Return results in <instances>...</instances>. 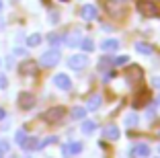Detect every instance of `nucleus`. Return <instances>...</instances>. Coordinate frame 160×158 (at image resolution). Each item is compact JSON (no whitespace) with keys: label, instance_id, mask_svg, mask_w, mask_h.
<instances>
[{"label":"nucleus","instance_id":"obj_1","mask_svg":"<svg viewBox=\"0 0 160 158\" xmlns=\"http://www.w3.org/2000/svg\"><path fill=\"white\" fill-rule=\"evenodd\" d=\"M105 13L109 17H113V19H121L123 14H125V6L119 2V0H107L105 2Z\"/></svg>","mask_w":160,"mask_h":158},{"label":"nucleus","instance_id":"obj_2","mask_svg":"<svg viewBox=\"0 0 160 158\" xmlns=\"http://www.w3.org/2000/svg\"><path fill=\"white\" fill-rule=\"evenodd\" d=\"M142 78H144V72H142L140 66H129L125 70V80H127L129 86H138L142 82Z\"/></svg>","mask_w":160,"mask_h":158},{"label":"nucleus","instance_id":"obj_3","mask_svg":"<svg viewBox=\"0 0 160 158\" xmlns=\"http://www.w3.org/2000/svg\"><path fill=\"white\" fill-rule=\"evenodd\" d=\"M138 13L142 17H156L158 14V6L152 0H138Z\"/></svg>","mask_w":160,"mask_h":158},{"label":"nucleus","instance_id":"obj_4","mask_svg":"<svg viewBox=\"0 0 160 158\" xmlns=\"http://www.w3.org/2000/svg\"><path fill=\"white\" fill-rule=\"evenodd\" d=\"M64 115H66V109L64 107H52L43 113V119L49 121V123H58V121L64 119Z\"/></svg>","mask_w":160,"mask_h":158},{"label":"nucleus","instance_id":"obj_5","mask_svg":"<svg viewBox=\"0 0 160 158\" xmlns=\"http://www.w3.org/2000/svg\"><path fill=\"white\" fill-rule=\"evenodd\" d=\"M58 62H60V51L58 49H49L41 56V66H45V68H52Z\"/></svg>","mask_w":160,"mask_h":158},{"label":"nucleus","instance_id":"obj_6","mask_svg":"<svg viewBox=\"0 0 160 158\" xmlns=\"http://www.w3.org/2000/svg\"><path fill=\"white\" fill-rule=\"evenodd\" d=\"M86 64H88V56H82V54H78V56H72L70 60H68V66L74 70H82L86 68Z\"/></svg>","mask_w":160,"mask_h":158},{"label":"nucleus","instance_id":"obj_7","mask_svg":"<svg viewBox=\"0 0 160 158\" xmlns=\"http://www.w3.org/2000/svg\"><path fill=\"white\" fill-rule=\"evenodd\" d=\"M19 105H21V109L29 111V109L35 107V97L31 93H21L19 94Z\"/></svg>","mask_w":160,"mask_h":158},{"label":"nucleus","instance_id":"obj_8","mask_svg":"<svg viewBox=\"0 0 160 158\" xmlns=\"http://www.w3.org/2000/svg\"><path fill=\"white\" fill-rule=\"evenodd\" d=\"M19 72L21 74H27V76H33V74H37V64L33 60H25L19 66Z\"/></svg>","mask_w":160,"mask_h":158},{"label":"nucleus","instance_id":"obj_9","mask_svg":"<svg viewBox=\"0 0 160 158\" xmlns=\"http://www.w3.org/2000/svg\"><path fill=\"white\" fill-rule=\"evenodd\" d=\"M53 84H56L58 89H62V90H70L72 89V80L68 78L66 74H58L56 78H53Z\"/></svg>","mask_w":160,"mask_h":158},{"label":"nucleus","instance_id":"obj_10","mask_svg":"<svg viewBox=\"0 0 160 158\" xmlns=\"http://www.w3.org/2000/svg\"><path fill=\"white\" fill-rule=\"evenodd\" d=\"M129 156H142V158H146V156H150V146L148 144H136L132 148V152H129Z\"/></svg>","mask_w":160,"mask_h":158},{"label":"nucleus","instance_id":"obj_11","mask_svg":"<svg viewBox=\"0 0 160 158\" xmlns=\"http://www.w3.org/2000/svg\"><path fill=\"white\" fill-rule=\"evenodd\" d=\"M62 152H64V156H74V154H80V152H82V144H80V142L68 144V146L62 148Z\"/></svg>","mask_w":160,"mask_h":158},{"label":"nucleus","instance_id":"obj_12","mask_svg":"<svg viewBox=\"0 0 160 158\" xmlns=\"http://www.w3.org/2000/svg\"><path fill=\"white\" fill-rule=\"evenodd\" d=\"M80 13H82V19H86V21H94L97 19V6H92V4H86V6H82V10H80Z\"/></svg>","mask_w":160,"mask_h":158},{"label":"nucleus","instance_id":"obj_13","mask_svg":"<svg viewBox=\"0 0 160 158\" xmlns=\"http://www.w3.org/2000/svg\"><path fill=\"white\" fill-rule=\"evenodd\" d=\"M101 47H103L105 51H115V49H119V39H105V41L101 43Z\"/></svg>","mask_w":160,"mask_h":158},{"label":"nucleus","instance_id":"obj_14","mask_svg":"<svg viewBox=\"0 0 160 158\" xmlns=\"http://www.w3.org/2000/svg\"><path fill=\"white\" fill-rule=\"evenodd\" d=\"M105 138L107 140H119V127L117 125H107L105 127Z\"/></svg>","mask_w":160,"mask_h":158},{"label":"nucleus","instance_id":"obj_15","mask_svg":"<svg viewBox=\"0 0 160 158\" xmlns=\"http://www.w3.org/2000/svg\"><path fill=\"white\" fill-rule=\"evenodd\" d=\"M23 148L25 150H35V148H39V140L37 138H29V135H27V140L23 142Z\"/></svg>","mask_w":160,"mask_h":158},{"label":"nucleus","instance_id":"obj_16","mask_svg":"<svg viewBox=\"0 0 160 158\" xmlns=\"http://www.w3.org/2000/svg\"><path fill=\"white\" fill-rule=\"evenodd\" d=\"M101 107V97L99 94H92V97L88 99V105H86V109H90V111H94V109Z\"/></svg>","mask_w":160,"mask_h":158},{"label":"nucleus","instance_id":"obj_17","mask_svg":"<svg viewBox=\"0 0 160 158\" xmlns=\"http://www.w3.org/2000/svg\"><path fill=\"white\" fill-rule=\"evenodd\" d=\"M136 49L140 51V54H144V56H150L152 51H154V49H152V45H148V43H140V41L136 43Z\"/></svg>","mask_w":160,"mask_h":158},{"label":"nucleus","instance_id":"obj_18","mask_svg":"<svg viewBox=\"0 0 160 158\" xmlns=\"http://www.w3.org/2000/svg\"><path fill=\"white\" fill-rule=\"evenodd\" d=\"M148 101H150V93L146 90V93L142 94V97H138V99H136V103H133V107H144V105H146Z\"/></svg>","mask_w":160,"mask_h":158},{"label":"nucleus","instance_id":"obj_19","mask_svg":"<svg viewBox=\"0 0 160 158\" xmlns=\"http://www.w3.org/2000/svg\"><path fill=\"white\" fill-rule=\"evenodd\" d=\"M94 130H97V123H94V121H84V123H82V131H84V134H92Z\"/></svg>","mask_w":160,"mask_h":158},{"label":"nucleus","instance_id":"obj_20","mask_svg":"<svg viewBox=\"0 0 160 158\" xmlns=\"http://www.w3.org/2000/svg\"><path fill=\"white\" fill-rule=\"evenodd\" d=\"M84 115H86V109H82V107L72 109V117H74V119H84Z\"/></svg>","mask_w":160,"mask_h":158},{"label":"nucleus","instance_id":"obj_21","mask_svg":"<svg viewBox=\"0 0 160 158\" xmlns=\"http://www.w3.org/2000/svg\"><path fill=\"white\" fill-rule=\"evenodd\" d=\"M27 43L31 47H35V45H39V43H41V35H39V33H33V35H31V37L27 39Z\"/></svg>","mask_w":160,"mask_h":158},{"label":"nucleus","instance_id":"obj_22","mask_svg":"<svg viewBox=\"0 0 160 158\" xmlns=\"http://www.w3.org/2000/svg\"><path fill=\"white\" fill-rule=\"evenodd\" d=\"M80 45H82V49H84V51H92L94 49L92 39H82V41H80Z\"/></svg>","mask_w":160,"mask_h":158},{"label":"nucleus","instance_id":"obj_23","mask_svg":"<svg viewBox=\"0 0 160 158\" xmlns=\"http://www.w3.org/2000/svg\"><path fill=\"white\" fill-rule=\"evenodd\" d=\"M125 125H127V127H133V125H138V117L133 115V113H129V115L125 117Z\"/></svg>","mask_w":160,"mask_h":158},{"label":"nucleus","instance_id":"obj_24","mask_svg":"<svg viewBox=\"0 0 160 158\" xmlns=\"http://www.w3.org/2000/svg\"><path fill=\"white\" fill-rule=\"evenodd\" d=\"M25 140H27V134H25V130H19V131H17V144L23 146Z\"/></svg>","mask_w":160,"mask_h":158},{"label":"nucleus","instance_id":"obj_25","mask_svg":"<svg viewBox=\"0 0 160 158\" xmlns=\"http://www.w3.org/2000/svg\"><path fill=\"white\" fill-rule=\"evenodd\" d=\"M111 64H113V60H111V58H101V62H99V68H101V70H105L107 66H111Z\"/></svg>","mask_w":160,"mask_h":158},{"label":"nucleus","instance_id":"obj_26","mask_svg":"<svg viewBox=\"0 0 160 158\" xmlns=\"http://www.w3.org/2000/svg\"><path fill=\"white\" fill-rule=\"evenodd\" d=\"M58 142V138H47V140H43V142H39V148H45V146H49V144H56Z\"/></svg>","mask_w":160,"mask_h":158},{"label":"nucleus","instance_id":"obj_27","mask_svg":"<svg viewBox=\"0 0 160 158\" xmlns=\"http://www.w3.org/2000/svg\"><path fill=\"white\" fill-rule=\"evenodd\" d=\"M60 35H58V33H52V35H49V43H52V45H58V43H60Z\"/></svg>","mask_w":160,"mask_h":158},{"label":"nucleus","instance_id":"obj_28","mask_svg":"<svg viewBox=\"0 0 160 158\" xmlns=\"http://www.w3.org/2000/svg\"><path fill=\"white\" fill-rule=\"evenodd\" d=\"M127 62H129V56H119L117 60H115V64H117V66H123V64H127Z\"/></svg>","mask_w":160,"mask_h":158},{"label":"nucleus","instance_id":"obj_29","mask_svg":"<svg viewBox=\"0 0 160 158\" xmlns=\"http://www.w3.org/2000/svg\"><path fill=\"white\" fill-rule=\"evenodd\" d=\"M6 86H8V80L4 74H0V89H6Z\"/></svg>","mask_w":160,"mask_h":158},{"label":"nucleus","instance_id":"obj_30","mask_svg":"<svg viewBox=\"0 0 160 158\" xmlns=\"http://www.w3.org/2000/svg\"><path fill=\"white\" fill-rule=\"evenodd\" d=\"M0 152H8V142H4V140H2V142H0Z\"/></svg>","mask_w":160,"mask_h":158},{"label":"nucleus","instance_id":"obj_31","mask_svg":"<svg viewBox=\"0 0 160 158\" xmlns=\"http://www.w3.org/2000/svg\"><path fill=\"white\" fill-rule=\"evenodd\" d=\"M78 37H70V39H68V45H70V47H74V45H78Z\"/></svg>","mask_w":160,"mask_h":158},{"label":"nucleus","instance_id":"obj_32","mask_svg":"<svg viewBox=\"0 0 160 158\" xmlns=\"http://www.w3.org/2000/svg\"><path fill=\"white\" fill-rule=\"evenodd\" d=\"M154 86H156V89H160V78H154Z\"/></svg>","mask_w":160,"mask_h":158},{"label":"nucleus","instance_id":"obj_33","mask_svg":"<svg viewBox=\"0 0 160 158\" xmlns=\"http://www.w3.org/2000/svg\"><path fill=\"white\" fill-rule=\"evenodd\" d=\"M2 117H4V109H0V119H2Z\"/></svg>","mask_w":160,"mask_h":158},{"label":"nucleus","instance_id":"obj_34","mask_svg":"<svg viewBox=\"0 0 160 158\" xmlns=\"http://www.w3.org/2000/svg\"><path fill=\"white\" fill-rule=\"evenodd\" d=\"M0 158H4V152H0Z\"/></svg>","mask_w":160,"mask_h":158},{"label":"nucleus","instance_id":"obj_35","mask_svg":"<svg viewBox=\"0 0 160 158\" xmlns=\"http://www.w3.org/2000/svg\"><path fill=\"white\" fill-rule=\"evenodd\" d=\"M0 8H2V2H0Z\"/></svg>","mask_w":160,"mask_h":158},{"label":"nucleus","instance_id":"obj_36","mask_svg":"<svg viewBox=\"0 0 160 158\" xmlns=\"http://www.w3.org/2000/svg\"><path fill=\"white\" fill-rule=\"evenodd\" d=\"M62 2H66V0H62Z\"/></svg>","mask_w":160,"mask_h":158}]
</instances>
